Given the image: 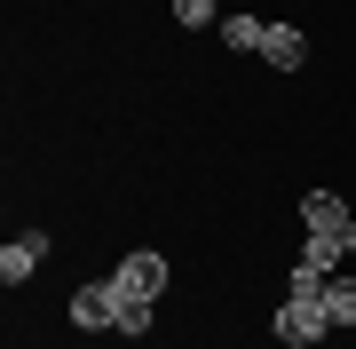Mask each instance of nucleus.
<instances>
[{
  "mask_svg": "<svg viewBox=\"0 0 356 349\" xmlns=\"http://www.w3.org/2000/svg\"><path fill=\"white\" fill-rule=\"evenodd\" d=\"M301 222H309V238H332L341 254L356 246V215H348L341 191H309V199H301Z\"/></svg>",
  "mask_w": 356,
  "mask_h": 349,
  "instance_id": "obj_1",
  "label": "nucleus"
},
{
  "mask_svg": "<svg viewBox=\"0 0 356 349\" xmlns=\"http://www.w3.org/2000/svg\"><path fill=\"white\" fill-rule=\"evenodd\" d=\"M72 325L79 334H111L119 325V286L103 278V286H72Z\"/></svg>",
  "mask_w": 356,
  "mask_h": 349,
  "instance_id": "obj_2",
  "label": "nucleus"
},
{
  "mask_svg": "<svg viewBox=\"0 0 356 349\" xmlns=\"http://www.w3.org/2000/svg\"><path fill=\"white\" fill-rule=\"evenodd\" d=\"M325 325H332V318H325V302H277V318H269V334H277L285 349H309V341L325 334Z\"/></svg>",
  "mask_w": 356,
  "mask_h": 349,
  "instance_id": "obj_3",
  "label": "nucleus"
},
{
  "mask_svg": "<svg viewBox=\"0 0 356 349\" xmlns=\"http://www.w3.org/2000/svg\"><path fill=\"white\" fill-rule=\"evenodd\" d=\"M111 286H119V294H143V302H159V294H166V254H127V262L111 270Z\"/></svg>",
  "mask_w": 356,
  "mask_h": 349,
  "instance_id": "obj_4",
  "label": "nucleus"
},
{
  "mask_svg": "<svg viewBox=\"0 0 356 349\" xmlns=\"http://www.w3.org/2000/svg\"><path fill=\"white\" fill-rule=\"evenodd\" d=\"M40 262H48V238H40V231H24V238H8V246H0V278H8V286H24Z\"/></svg>",
  "mask_w": 356,
  "mask_h": 349,
  "instance_id": "obj_5",
  "label": "nucleus"
},
{
  "mask_svg": "<svg viewBox=\"0 0 356 349\" xmlns=\"http://www.w3.org/2000/svg\"><path fill=\"white\" fill-rule=\"evenodd\" d=\"M261 56H269L277 72H301V64H309V40H301V24H269V32H261Z\"/></svg>",
  "mask_w": 356,
  "mask_h": 349,
  "instance_id": "obj_6",
  "label": "nucleus"
},
{
  "mask_svg": "<svg viewBox=\"0 0 356 349\" xmlns=\"http://www.w3.org/2000/svg\"><path fill=\"white\" fill-rule=\"evenodd\" d=\"M214 32H222V48H245V56H261V32H269V24H261V16H222Z\"/></svg>",
  "mask_w": 356,
  "mask_h": 349,
  "instance_id": "obj_7",
  "label": "nucleus"
},
{
  "mask_svg": "<svg viewBox=\"0 0 356 349\" xmlns=\"http://www.w3.org/2000/svg\"><path fill=\"white\" fill-rule=\"evenodd\" d=\"M325 286H332V270H317V262H293V278H285V302H325Z\"/></svg>",
  "mask_w": 356,
  "mask_h": 349,
  "instance_id": "obj_8",
  "label": "nucleus"
},
{
  "mask_svg": "<svg viewBox=\"0 0 356 349\" xmlns=\"http://www.w3.org/2000/svg\"><path fill=\"white\" fill-rule=\"evenodd\" d=\"M325 318L332 325H356V278H332L325 286Z\"/></svg>",
  "mask_w": 356,
  "mask_h": 349,
  "instance_id": "obj_9",
  "label": "nucleus"
},
{
  "mask_svg": "<svg viewBox=\"0 0 356 349\" xmlns=\"http://www.w3.org/2000/svg\"><path fill=\"white\" fill-rule=\"evenodd\" d=\"M111 334H151V302L143 294H119V325Z\"/></svg>",
  "mask_w": 356,
  "mask_h": 349,
  "instance_id": "obj_10",
  "label": "nucleus"
},
{
  "mask_svg": "<svg viewBox=\"0 0 356 349\" xmlns=\"http://www.w3.org/2000/svg\"><path fill=\"white\" fill-rule=\"evenodd\" d=\"M175 24H191V32L222 24V0H175Z\"/></svg>",
  "mask_w": 356,
  "mask_h": 349,
  "instance_id": "obj_11",
  "label": "nucleus"
},
{
  "mask_svg": "<svg viewBox=\"0 0 356 349\" xmlns=\"http://www.w3.org/2000/svg\"><path fill=\"white\" fill-rule=\"evenodd\" d=\"M301 262H317V270H332V262H341V246H332V238H309V246H301Z\"/></svg>",
  "mask_w": 356,
  "mask_h": 349,
  "instance_id": "obj_12",
  "label": "nucleus"
}]
</instances>
